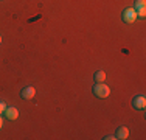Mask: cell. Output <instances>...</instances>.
<instances>
[{
  "label": "cell",
  "instance_id": "obj_1",
  "mask_svg": "<svg viewBox=\"0 0 146 140\" xmlns=\"http://www.w3.org/2000/svg\"><path fill=\"white\" fill-rule=\"evenodd\" d=\"M93 93H95V97H98V98H107L110 95V89L103 83H96L95 87H93Z\"/></svg>",
  "mask_w": 146,
  "mask_h": 140
},
{
  "label": "cell",
  "instance_id": "obj_2",
  "mask_svg": "<svg viewBox=\"0 0 146 140\" xmlns=\"http://www.w3.org/2000/svg\"><path fill=\"white\" fill-rule=\"evenodd\" d=\"M121 19L126 23H134L137 20V13H135L134 8H126L123 11V14H121Z\"/></svg>",
  "mask_w": 146,
  "mask_h": 140
},
{
  "label": "cell",
  "instance_id": "obj_3",
  "mask_svg": "<svg viewBox=\"0 0 146 140\" xmlns=\"http://www.w3.org/2000/svg\"><path fill=\"white\" fill-rule=\"evenodd\" d=\"M135 13H137V17H143L146 16V2L145 0H135V6H134Z\"/></svg>",
  "mask_w": 146,
  "mask_h": 140
},
{
  "label": "cell",
  "instance_id": "obj_4",
  "mask_svg": "<svg viewBox=\"0 0 146 140\" xmlns=\"http://www.w3.org/2000/svg\"><path fill=\"white\" fill-rule=\"evenodd\" d=\"M20 95H22L23 100H31V98H34V95H36V89L31 87V86H27V87H23Z\"/></svg>",
  "mask_w": 146,
  "mask_h": 140
},
{
  "label": "cell",
  "instance_id": "obj_5",
  "mask_svg": "<svg viewBox=\"0 0 146 140\" xmlns=\"http://www.w3.org/2000/svg\"><path fill=\"white\" fill-rule=\"evenodd\" d=\"M132 106H134L135 109H145L146 107V98L143 95L135 97L134 100H132Z\"/></svg>",
  "mask_w": 146,
  "mask_h": 140
},
{
  "label": "cell",
  "instance_id": "obj_6",
  "mask_svg": "<svg viewBox=\"0 0 146 140\" xmlns=\"http://www.w3.org/2000/svg\"><path fill=\"white\" fill-rule=\"evenodd\" d=\"M5 117L8 118V120H16L17 117H19V111L16 109V107H13V106H6V109H5Z\"/></svg>",
  "mask_w": 146,
  "mask_h": 140
},
{
  "label": "cell",
  "instance_id": "obj_7",
  "mask_svg": "<svg viewBox=\"0 0 146 140\" xmlns=\"http://www.w3.org/2000/svg\"><path fill=\"white\" fill-rule=\"evenodd\" d=\"M115 137L120 139V140H126L127 137H129V129H127L126 126H120L118 131H117V134H115Z\"/></svg>",
  "mask_w": 146,
  "mask_h": 140
},
{
  "label": "cell",
  "instance_id": "obj_8",
  "mask_svg": "<svg viewBox=\"0 0 146 140\" xmlns=\"http://www.w3.org/2000/svg\"><path fill=\"white\" fill-rule=\"evenodd\" d=\"M104 79H106V73H104L103 70H100V72L95 73V81L96 83H103Z\"/></svg>",
  "mask_w": 146,
  "mask_h": 140
},
{
  "label": "cell",
  "instance_id": "obj_9",
  "mask_svg": "<svg viewBox=\"0 0 146 140\" xmlns=\"http://www.w3.org/2000/svg\"><path fill=\"white\" fill-rule=\"evenodd\" d=\"M5 109H6V104L3 103V101H0V114H3V112H5Z\"/></svg>",
  "mask_w": 146,
  "mask_h": 140
},
{
  "label": "cell",
  "instance_id": "obj_10",
  "mask_svg": "<svg viewBox=\"0 0 146 140\" xmlns=\"http://www.w3.org/2000/svg\"><path fill=\"white\" fill-rule=\"evenodd\" d=\"M104 139H106V140H115L117 137H115V135H107V137H104Z\"/></svg>",
  "mask_w": 146,
  "mask_h": 140
},
{
  "label": "cell",
  "instance_id": "obj_11",
  "mask_svg": "<svg viewBox=\"0 0 146 140\" xmlns=\"http://www.w3.org/2000/svg\"><path fill=\"white\" fill-rule=\"evenodd\" d=\"M3 128V120H2V117H0V129Z\"/></svg>",
  "mask_w": 146,
  "mask_h": 140
},
{
  "label": "cell",
  "instance_id": "obj_12",
  "mask_svg": "<svg viewBox=\"0 0 146 140\" xmlns=\"http://www.w3.org/2000/svg\"><path fill=\"white\" fill-rule=\"evenodd\" d=\"M0 44H2V36H0Z\"/></svg>",
  "mask_w": 146,
  "mask_h": 140
}]
</instances>
